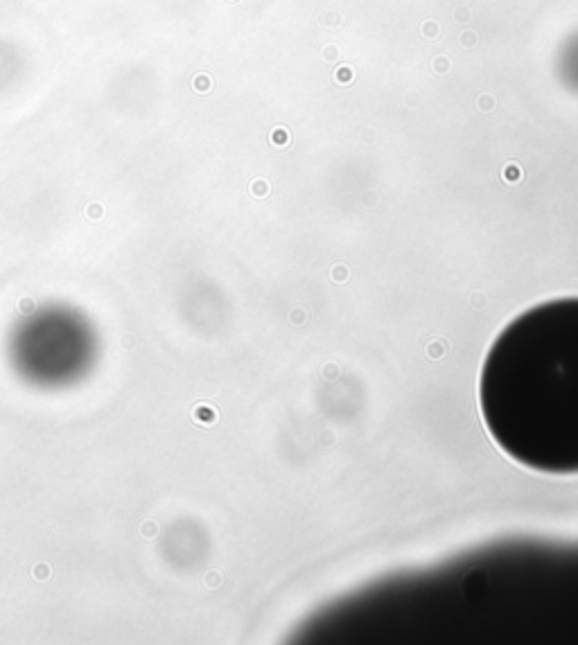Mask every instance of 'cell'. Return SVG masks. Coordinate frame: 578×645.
<instances>
[{"label":"cell","mask_w":578,"mask_h":645,"mask_svg":"<svg viewBox=\"0 0 578 645\" xmlns=\"http://www.w3.org/2000/svg\"><path fill=\"white\" fill-rule=\"evenodd\" d=\"M479 410L510 460L578 474V296L544 300L497 334L481 363Z\"/></svg>","instance_id":"cell-1"},{"label":"cell","mask_w":578,"mask_h":645,"mask_svg":"<svg viewBox=\"0 0 578 645\" xmlns=\"http://www.w3.org/2000/svg\"><path fill=\"white\" fill-rule=\"evenodd\" d=\"M14 361L25 377L41 384L70 381L91 363L93 334L73 314H45L27 321L16 332Z\"/></svg>","instance_id":"cell-2"},{"label":"cell","mask_w":578,"mask_h":645,"mask_svg":"<svg viewBox=\"0 0 578 645\" xmlns=\"http://www.w3.org/2000/svg\"><path fill=\"white\" fill-rule=\"evenodd\" d=\"M558 77L569 90L578 93V32L565 39L558 50Z\"/></svg>","instance_id":"cell-3"}]
</instances>
